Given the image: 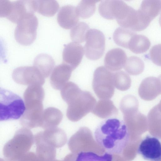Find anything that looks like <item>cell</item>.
Wrapping results in <instances>:
<instances>
[{"instance_id": "1", "label": "cell", "mask_w": 161, "mask_h": 161, "mask_svg": "<svg viewBox=\"0 0 161 161\" xmlns=\"http://www.w3.org/2000/svg\"><path fill=\"white\" fill-rule=\"evenodd\" d=\"M130 136L124 121L116 118L105 120L97 126L94 137L97 144L106 153H121L127 145Z\"/></svg>"}, {"instance_id": "2", "label": "cell", "mask_w": 161, "mask_h": 161, "mask_svg": "<svg viewBox=\"0 0 161 161\" xmlns=\"http://www.w3.org/2000/svg\"><path fill=\"white\" fill-rule=\"evenodd\" d=\"M66 102L68 105V118L72 121L76 122L92 112L96 100L89 92L80 89Z\"/></svg>"}, {"instance_id": "3", "label": "cell", "mask_w": 161, "mask_h": 161, "mask_svg": "<svg viewBox=\"0 0 161 161\" xmlns=\"http://www.w3.org/2000/svg\"><path fill=\"white\" fill-rule=\"evenodd\" d=\"M25 106L22 99L17 94L3 88L0 90V120L19 119Z\"/></svg>"}, {"instance_id": "4", "label": "cell", "mask_w": 161, "mask_h": 161, "mask_svg": "<svg viewBox=\"0 0 161 161\" xmlns=\"http://www.w3.org/2000/svg\"><path fill=\"white\" fill-rule=\"evenodd\" d=\"M114 73L104 66H100L95 70L92 86L98 97L101 99L112 98L114 92Z\"/></svg>"}, {"instance_id": "5", "label": "cell", "mask_w": 161, "mask_h": 161, "mask_svg": "<svg viewBox=\"0 0 161 161\" xmlns=\"http://www.w3.org/2000/svg\"><path fill=\"white\" fill-rule=\"evenodd\" d=\"M38 21L34 14L27 16L17 23L14 32L16 41L19 44L28 46L36 39Z\"/></svg>"}, {"instance_id": "6", "label": "cell", "mask_w": 161, "mask_h": 161, "mask_svg": "<svg viewBox=\"0 0 161 161\" xmlns=\"http://www.w3.org/2000/svg\"><path fill=\"white\" fill-rule=\"evenodd\" d=\"M84 46L86 56L89 59L96 60L103 55L105 48V37L100 31L91 29L88 31Z\"/></svg>"}, {"instance_id": "7", "label": "cell", "mask_w": 161, "mask_h": 161, "mask_svg": "<svg viewBox=\"0 0 161 161\" xmlns=\"http://www.w3.org/2000/svg\"><path fill=\"white\" fill-rule=\"evenodd\" d=\"M36 12L35 0L8 1L5 17L17 24L25 17Z\"/></svg>"}, {"instance_id": "8", "label": "cell", "mask_w": 161, "mask_h": 161, "mask_svg": "<svg viewBox=\"0 0 161 161\" xmlns=\"http://www.w3.org/2000/svg\"><path fill=\"white\" fill-rule=\"evenodd\" d=\"M12 77L16 83L23 85L42 86L45 83L44 78L34 66L18 67L14 70Z\"/></svg>"}, {"instance_id": "9", "label": "cell", "mask_w": 161, "mask_h": 161, "mask_svg": "<svg viewBox=\"0 0 161 161\" xmlns=\"http://www.w3.org/2000/svg\"><path fill=\"white\" fill-rule=\"evenodd\" d=\"M137 152L148 161H161V141L154 136H147L141 142Z\"/></svg>"}, {"instance_id": "10", "label": "cell", "mask_w": 161, "mask_h": 161, "mask_svg": "<svg viewBox=\"0 0 161 161\" xmlns=\"http://www.w3.org/2000/svg\"><path fill=\"white\" fill-rule=\"evenodd\" d=\"M140 97L146 101L155 99L161 94V82L158 78L151 76L144 79L138 88Z\"/></svg>"}, {"instance_id": "11", "label": "cell", "mask_w": 161, "mask_h": 161, "mask_svg": "<svg viewBox=\"0 0 161 161\" xmlns=\"http://www.w3.org/2000/svg\"><path fill=\"white\" fill-rule=\"evenodd\" d=\"M43 108L42 103L26 107L20 120L21 124L29 128L42 125Z\"/></svg>"}, {"instance_id": "12", "label": "cell", "mask_w": 161, "mask_h": 161, "mask_svg": "<svg viewBox=\"0 0 161 161\" xmlns=\"http://www.w3.org/2000/svg\"><path fill=\"white\" fill-rule=\"evenodd\" d=\"M84 54V48L79 43L71 42L64 45L63 52V62L74 70L80 64Z\"/></svg>"}, {"instance_id": "13", "label": "cell", "mask_w": 161, "mask_h": 161, "mask_svg": "<svg viewBox=\"0 0 161 161\" xmlns=\"http://www.w3.org/2000/svg\"><path fill=\"white\" fill-rule=\"evenodd\" d=\"M74 70L69 65L63 63L57 66L51 74L50 81L52 86L56 90H61L68 82Z\"/></svg>"}, {"instance_id": "14", "label": "cell", "mask_w": 161, "mask_h": 161, "mask_svg": "<svg viewBox=\"0 0 161 161\" xmlns=\"http://www.w3.org/2000/svg\"><path fill=\"white\" fill-rule=\"evenodd\" d=\"M79 15L75 6L68 5L62 6L57 16V20L60 26L66 29L72 28L78 23Z\"/></svg>"}, {"instance_id": "15", "label": "cell", "mask_w": 161, "mask_h": 161, "mask_svg": "<svg viewBox=\"0 0 161 161\" xmlns=\"http://www.w3.org/2000/svg\"><path fill=\"white\" fill-rule=\"evenodd\" d=\"M127 60L125 52L121 48L112 49L106 53L104 59L106 68L111 71H115L122 69Z\"/></svg>"}, {"instance_id": "16", "label": "cell", "mask_w": 161, "mask_h": 161, "mask_svg": "<svg viewBox=\"0 0 161 161\" xmlns=\"http://www.w3.org/2000/svg\"><path fill=\"white\" fill-rule=\"evenodd\" d=\"M92 113L101 118L105 119L117 115L118 111L111 100L101 99L96 104Z\"/></svg>"}, {"instance_id": "17", "label": "cell", "mask_w": 161, "mask_h": 161, "mask_svg": "<svg viewBox=\"0 0 161 161\" xmlns=\"http://www.w3.org/2000/svg\"><path fill=\"white\" fill-rule=\"evenodd\" d=\"M55 64L54 60L50 55L41 53L34 58L33 65L45 78L48 77Z\"/></svg>"}, {"instance_id": "18", "label": "cell", "mask_w": 161, "mask_h": 161, "mask_svg": "<svg viewBox=\"0 0 161 161\" xmlns=\"http://www.w3.org/2000/svg\"><path fill=\"white\" fill-rule=\"evenodd\" d=\"M44 96V91L42 86L37 84L29 86L24 94L25 107L42 102Z\"/></svg>"}, {"instance_id": "19", "label": "cell", "mask_w": 161, "mask_h": 161, "mask_svg": "<svg viewBox=\"0 0 161 161\" xmlns=\"http://www.w3.org/2000/svg\"><path fill=\"white\" fill-rule=\"evenodd\" d=\"M138 10L151 22L161 12V0L143 1Z\"/></svg>"}, {"instance_id": "20", "label": "cell", "mask_w": 161, "mask_h": 161, "mask_svg": "<svg viewBox=\"0 0 161 161\" xmlns=\"http://www.w3.org/2000/svg\"><path fill=\"white\" fill-rule=\"evenodd\" d=\"M63 117V114L59 109L54 107L48 108L43 111L42 126L44 128L57 126Z\"/></svg>"}, {"instance_id": "21", "label": "cell", "mask_w": 161, "mask_h": 161, "mask_svg": "<svg viewBox=\"0 0 161 161\" xmlns=\"http://www.w3.org/2000/svg\"><path fill=\"white\" fill-rule=\"evenodd\" d=\"M150 45V42L147 37L135 34L130 40L128 49L135 53L140 54L147 51Z\"/></svg>"}, {"instance_id": "22", "label": "cell", "mask_w": 161, "mask_h": 161, "mask_svg": "<svg viewBox=\"0 0 161 161\" xmlns=\"http://www.w3.org/2000/svg\"><path fill=\"white\" fill-rule=\"evenodd\" d=\"M36 11L47 17L54 16L58 10L59 6L55 0H35Z\"/></svg>"}, {"instance_id": "23", "label": "cell", "mask_w": 161, "mask_h": 161, "mask_svg": "<svg viewBox=\"0 0 161 161\" xmlns=\"http://www.w3.org/2000/svg\"><path fill=\"white\" fill-rule=\"evenodd\" d=\"M135 34L134 31L129 29L119 27L114 33L113 39L118 45L128 48L130 40Z\"/></svg>"}, {"instance_id": "24", "label": "cell", "mask_w": 161, "mask_h": 161, "mask_svg": "<svg viewBox=\"0 0 161 161\" xmlns=\"http://www.w3.org/2000/svg\"><path fill=\"white\" fill-rule=\"evenodd\" d=\"M139 102L134 96L128 95L123 98L120 103V109L123 115L138 111Z\"/></svg>"}, {"instance_id": "25", "label": "cell", "mask_w": 161, "mask_h": 161, "mask_svg": "<svg viewBox=\"0 0 161 161\" xmlns=\"http://www.w3.org/2000/svg\"><path fill=\"white\" fill-rule=\"evenodd\" d=\"M124 67L129 74L136 75L141 74L143 71L144 64L143 61L138 57L131 56L127 59Z\"/></svg>"}, {"instance_id": "26", "label": "cell", "mask_w": 161, "mask_h": 161, "mask_svg": "<svg viewBox=\"0 0 161 161\" xmlns=\"http://www.w3.org/2000/svg\"><path fill=\"white\" fill-rule=\"evenodd\" d=\"M118 0H103L98 6V11L103 18L108 19H115V13Z\"/></svg>"}, {"instance_id": "27", "label": "cell", "mask_w": 161, "mask_h": 161, "mask_svg": "<svg viewBox=\"0 0 161 161\" xmlns=\"http://www.w3.org/2000/svg\"><path fill=\"white\" fill-rule=\"evenodd\" d=\"M89 29L88 25L86 23L78 22L70 31V36L71 40L73 42L78 43L85 42Z\"/></svg>"}, {"instance_id": "28", "label": "cell", "mask_w": 161, "mask_h": 161, "mask_svg": "<svg viewBox=\"0 0 161 161\" xmlns=\"http://www.w3.org/2000/svg\"><path fill=\"white\" fill-rule=\"evenodd\" d=\"M99 0L81 1L76 8L78 13L83 19L88 18L91 16L95 13L96 9V3Z\"/></svg>"}, {"instance_id": "29", "label": "cell", "mask_w": 161, "mask_h": 161, "mask_svg": "<svg viewBox=\"0 0 161 161\" xmlns=\"http://www.w3.org/2000/svg\"><path fill=\"white\" fill-rule=\"evenodd\" d=\"M113 80L114 86L119 90L125 91L130 87L131 79L129 75L123 71L114 73Z\"/></svg>"}, {"instance_id": "30", "label": "cell", "mask_w": 161, "mask_h": 161, "mask_svg": "<svg viewBox=\"0 0 161 161\" xmlns=\"http://www.w3.org/2000/svg\"><path fill=\"white\" fill-rule=\"evenodd\" d=\"M112 154L106 153L99 155L92 152H81L79 153L75 161H112Z\"/></svg>"}, {"instance_id": "31", "label": "cell", "mask_w": 161, "mask_h": 161, "mask_svg": "<svg viewBox=\"0 0 161 161\" xmlns=\"http://www.w3.org/2000/svg\"><path fill=\"white\" fill-rule=\"evenodd\" d=\"M147 120V124L151 130H161V113L156 105L153 107L149 112Z\"/></svg>"}, {"instance_id": "32", "label": "cell", "mask_w": 161, "mask_h": 161, "mask_svg": "<svg viewBox=\"0 0 161 161\" xmlns=\"http://www.w3.org/2000/svg\"><path fill=\"white\" fill-rule=\"evenodd\" d=\"M152 61L155 64L161 66V44L153 46L150 51Z\"/></svg>"}, {"instance_id": "33", "label": "cell", "mask_w": 161, "mask_h": 161, "mask_svg": "<svg viewBox=\"0 0 161 161\" xmlns=\"http://www.w3.org/2000/svg\"><path fill=\"white\" fill-rule=\"evenodd\" d=\"M157 107L160 111V112L161 113V100L160 101L159 103L156 105Z\"/></svg>"}, {"instance_id": "34", "label": "cell", "mask_w": 161, "mask_h": 161, "mask_svg": "<svg viewBox=\"0 0 161 161\" xmlns=\"http://www.w3.org/2000/svg\"><path fill=\"white\" fill-rule=\"evenodd\" d=\"M159 24H160V26H161V14L159 17Z\"/></svg>"}, {"instance_id": "35", "label": "cell", "mask_w": 161, "mask_h": 161, "mask_svg": "<svg viewBox=\"0 0 161 161\" xmlns=\"http://www.w3.org/2000/svg\"><path fill=\"white\" fill-rule=\"evenodd\" d=\"M158 78L159 79V80H160V81L161 82V75H159Z\"/></svg>"}]
</instances>
